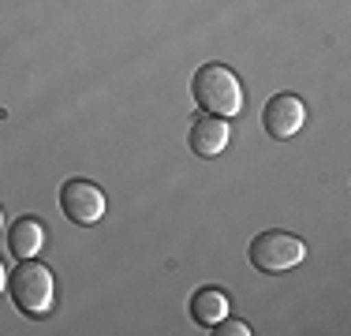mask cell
I'll return each mask as SVG.
<instances>
[{
  "instance_id": "cell-1",
  "label": "cell",
  "mask_w": 351,
  "mask_h": 336,
  "mask_svg": "<svg viewBox=\"0 0 351 336\" xmlns=\"http://www.w3.org/2000/svg\"><path fill=\"white\" fill-rule=\"evenodd\" d=\"M195 101L202 105V112L232 120V116L243 112V86H239V75L224 64H202L195 71Z\"/></svg>"
},
{
  "instance_id": "cell-2",
  "label": "cell",
  "mask_w": 351,
  "mask_h": 336,
  "mask_svg": "<svg viewBox=\"0 0 351 336\" xmlns=\"http://www.w3.org/2000/svg\"><path fill=\"white\" fill-rule=\"evenodd\" d=\"M8 291H12L15 307L30 317H41L49 314L53 307V296H56V284H53V273L49 265L34 262V258H23V265L15 273H8Z\"/></svg>"
},
{
  "instance_id": "cell-3",
  "label": "cell",
  "mask_w": 351,
  "mask_h": 336,
  "mask_svg": "<svg viewBox=\"0 0 351 336\" xmlns=\"http://www.w3.org/2000/svg\"><path fill=\"white\" fill-rule=\"evenodd\" d=\"M306 258V243L291 232H262L250 243V265L262 273H288Z\"/></svg>"
},
{
  "instance_id": "cell-4",
  "label": "cell",
  "mask_w": 351,
  "mask_h": 336,
  "mask_svg": "<svg viewBox=\"0 0 351 336\" xmlns=\"http://www.w3.org/2000/svg\"><path fill=\"white\" fill-rule=\"evenodd\" d=\"M60 209L75 224H97L105 217V191L97 183L82 180V176H75L60 187Z\"/></svg>"
},
{
  "instance_id": "cell-5",
  "label": "cell",
  "mask_w": 351,
  "mask_h": 336,
  "mask_svg": "<svg viewBox=\"0 0 351 336\" xmlns=\"http://www.w3.org/2000/svg\"><path fill=\"white\" fill-rule=\"evenodd\" d=\"M262 123L273 139H291V134H299L306 123V105L295 94H277V97L265 101Z\"/></svg>"
},
{
  "instance_id": "cell-6",
  "label": "cell",
  "mask_w": 351,
  "mask_h": 336,
  "mask_svg": "<svg viewBox=\"0 0 351 336\" xmlns=\"http://www.w3.org/2000/svg\"><path fill=\"white\" fill-rule=\"evenodd\" d=\"M228 134H232L228 131V120L202 112V116H195V123H191L187 142H191V149H195L198 157H217L224 146H228Z\"/></svg>"
},
{
  "instance_id": "cell-7",
  "label": "cell",
  "mask_w": 351,
  "mask_h": 336,
  "mask_svg": "<svg viewBox=\"0 0 351 336\" xmlns=\"http://www.w3.org/2000/svg\"><path fill=\"white\" fill-rule=\"evenodd\" d=\"M224 314H228V296H224L221 288H198L195 291V299H191V317H195L198 325L213 329Z\"/></svg>"
},
{
  "instance_id": "cell-8",
  "label": "cell",
  "mask_w": 351,
  "mask_h": 336,
  "mask_svg": "<svg viewBox=\"0 0 351 336\" xmlns=\"http://www.w3.org/2000/svg\"><path fill=\"white\" fill-rule=\"evenodd\" d=\"M12 250L19 258H34L41 247H45V228H41V221L38 217H23V221H15L12 224Z\"/></svg>"
},
{
  "instance_id": "cell-9",
  "label": "cell",
  "mask_w": 351,
  "mask_h": 336,
  "mask_svg": "<svg viewBox=\"0 0 351 336\" xmlns=\"http://www.w3.org/2000/svg\"><path fill=\"white\" fill-rule=\"evenodd\" d=\"M217 336H250V325L247 322H217V329H213Z\"/></svg>"
},
{
  "instance_id": "cell-10",
  "label": "cell",
  "mask_w": 351,
  "mask_h": 336,
  "mask_svg": "<svg viewBox=\"0 0 351 336\" xmlns=\"http://www.w3.org/2000/svg\"><path fill=\"white\" fill-rule=\"evenodd\" d=\"M4 288H8V265L0 262V291H4Z\"/></svg>"
},
{
  "instance_id": "cell-11",
  "label": "cell",
  "mask_w": 351,
  "mask_h": 336,
  "mask_svg": "<svg viewBox=\"0 0 351 336\" xmlns=\"http://www.w3.org/2000/svg\"><path fill=\"white\" fill-rule=\"evenodd\" d=\"M0 232H4V206H0Z\"/></svg>"
}]
</instances>
